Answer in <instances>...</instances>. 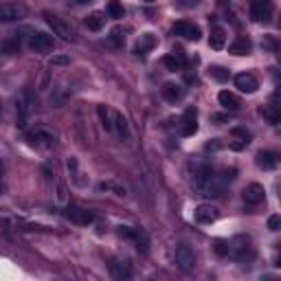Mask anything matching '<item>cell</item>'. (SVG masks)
Masks as SVG:
<instances>
[{
  "instance_id": "obj_1",
  "label": "cell",
  "mask_w": 281,
  "mask_h": 281,
  "mask_svg": "<svg viewBox=\"0 0 281 281\" xmlns=\"http://www.w3.org/2000/svg\"><path fill=\"white\" fill-rule=\"evenodd\" d=\"M233 176H228V171L224 173H218L213 169H209V167H204L196 173V178H193V187H196L198 196L202 198H218L222 196V191L226 189V182L231 180Z\"/></svg>"
},
{
  "instance_id": "obj_2",
  "label": "cell",
  "mask_w": 281,
  "mask_h": 281,
  "mask_svg": "<svg viewBox=\"0 0 281 281\" xmlns=\"http://www.w3.org/2000/svg\"><path fill=\"white\" fill-rule=\"evenodd\" d=\"M233 259H237V262H248V259L255 257V250L250 246V239L244 237V235H239V237H235L228 242V253Z\"/></svg>"
},
{
  "instance_id": "obj_3",
  "label": "cell",
  "mask_w": 281,
  "mask_h": 281,
  "mask_svg": "<svg viewBox=\"0 0 281 281\" xmlns=\"http://www.w3.org/2000/svg\"><path fill=\"white\" fill-rule=\"evenodd\" d=\"M29 13L27 4L22 2H2L0 4V22H18L24 20Z\"/></svg>"
},
{
  "instance_id": "obj_4",
  "label": "cell",
  "mask_w": 281,
  "mask_h": 281,
  "mask_svg": "<svg viewBox=\"0 0 281 281\" xmlns=\"http://www.w3.org/2000/svg\"><path fill=\"white\" fill-rule=\"evenodd\" d=\"M173 264L180 270H191L196 266V253H193V248L187 246V244H178L176 250H173Z\"/></svg>"
},
{
  "instance_id": "obj_5",
  "label": "cell",
  "mask_w": 281,
  "mask_h": 281,
  "mask_svg": "<svg viewBox=\"0 0 281 281\" xmlns=\"http://www.w3.org/2000/svg\"><path fill=\"white\" fill-rule=\"evenodd\" d=\"M33 106H35V99L31 95V90H22V95L18 97L16 101V110H18V121H20V127H24V123H27V119L31 116L33 112Z\"/></svg>"
},
{
  "instance_id": "obj_6",
  "label": "cell",
  "mask_w": 281,
  "mask_h": 281,
  "mask_svg": "<svg viewBox=\"0 0 281 281\" xmlns=\"http://www.w3.org/2000/svg\"><path fill=\"white\" fill-rule=\"evenodd\" d=\"M119 235H121V237L132 239V242L136 244V248L143 250V253H147V248H150V237H147V233H145V231H141V228L119 226Z\"/></svg>"
},
{
  "instance_id": "obj_7",
  "label": "cell",
  "mask_w": 281,
  "mask_h": 281,
  "mask_svg": "<svg viewBox=\"0 0 281 281\" xmlns=\"http://www.w3.org/2000/svg\"><path fill=\"white\" fill-rule=\"evenodd\" d=\"M273 0H250V18L255 22H266L273 16Z\"/></svg>"
},
{
  "instance_id": "obj_8",
  "label": "cell",
  "mask_w": 281,
  "mask_h": 281,
  "mask_svg": "<svg viewBox=\"0 0 281 281\" xmlns=\"http://www.w3.org/2000/svg\"><path fill=\"white\" fill-rule=\"evenodd\" d=\"M29 47H31L35 53H49V51H53V47H55V40H53V35H49L44 31H33L31 38H29Z\"/></svg>"
},
{
  "instance_id": "obj_9",
  "label": "cell",
  "mask_w": 281,
  "mask_h": 281,
  "mask_svg": "<svg viewBox=\"0 0 281 281\" xmlns=\"http://www.w3.org/2000/svg\"><path fill=\"white\" fill-rule=\"evenodd\" d=\"M44 18H47L49 27L53 29L55 35H59L62 40H75V31H73V27H70L68 22H64L62 18L53 16V13H44Z\"/></svg>"
},
{
  "instance_id": "obj_10",
  "label": "cell",
  "mask_w": 281,
  "mask_h": 281,
  "mask_svg": "<svg viewBox=\"0 0 281 281\" xmlns=\"http://www.w3.org/2000/svg\"><path fill=\"white\" fill-rule=\"evenodd\" d=\"M198 132V110L187 108L180 119V134L182 136H193Z\"/></svg>"
},
{
  "instance_id": "obj_11",
  "label": "cell",
  "mask_w": 281,
  "mask_h": 281,
  "mask_svg": "<svg viewBox=\"0 0 281 281\" xmlns=\"http://www.w3.org/2000/svg\"><path fill=\"white\" fill-rule=\"evenodd\" d=\"M173 35H180V38H185V40H200V27H196V24H191V22H176L173 24Z\"/></svg>"
},
{
  "instance_id": "obj_12",
  "label": "cell",
  "mask_w": 281,
  "mask_h": 281,
  "mask_svg": "<svg viewBox=\"0 0 281 281\" xmlns=\"http://www.w3.org/2000/svg\"><path fill=\"white\" fill-rule=\"evenodd\" d=\"M64 216L75 224H90L95 220V216L88 211V209H81V207H68L64 211Z\"/></svg>"
},
{
  "instance_id": "obj_13",
  "label": "cell",
  "mask_w": 281,
  "mask_h": 281,
  "mask_svg": "<svg viewBox=\"0 0 281 281\" xmlns=\"http://www.w3.org/2000/svg\"><path fill=\"white\" fill-rule=\"evenodd\" d=\"M235 86H237L242 93H255V90L259 88V81L255 75H250V73H239V75H235Z\"/></svg>"
},
{
  "instance_id": "obj_14",
  "label": "cell",
  "mask_w": 281,
  "mask_h": 281,
  "mask_svg": "<svg viewBox=\"0 0 281 281\" xmlns=\"http://www.w3.org/2000/svg\"><path fill=\"white\" fill-rule=\"evenodd\" d=\"M266 198V191L262 185H257V182H253V185H248L244 189V202L250 204V207H255V204H262Z\"/></svg>"
},
{
  "instance_id": "obj_15",
  "label": "cell",
  "mask_w": 281,
  "mask_h": 281,
  "mask_svg": "<svg viewBox=\"0 0 281 281\" xmlns=\"http://www.w3.org/2000/svg\"><path fill=\"white\" fill-rule=\"evenodd\" d=\"M163 64L167 66V70H182L187 64V57H185V53H182V49H173L169 55H165Z\"/></svg>"
},
{
  "instance_id": "obj_16",
  "label": "cell",
  "mask_w": 281,
  "mask_h": 281,
  "mask_svg": "<svg viewBox=\"0 0 281 281\" xmlns=\"http://www.w3.org/2000/svg\"><path fill=\"white\" fill-rule=\"evenodd\" d=\"M27 141L31 143L33 147H51L55 143L53 134H49L47 130H35V132H29L27 134Z\"/></svg>"
},
{
  "instance_id": "obj_17",
  "label": "cell",
  "mask_w": 281,
  "mask_h": 281,
  "mask_svg": "<svg viewBox=\"0 0 281 281\" xmlns=\"http://www.w3.org/2000/svg\"><path fill=\"white\" fill-rule=\"evenodd\" d=\"M218 216H220V211L216 207H211V204H200V207L196 209V220H198V222H202V224L216 222Z\"/></svg>"
},
{
  "instance_id": "obj_18",
  "label": "cell",
  "mask_w": 281,
  "mask_h": 281,
  "mask_svg": "<svg viewBox=\"0 0 281 281\" xmlns=\"http://www.w3.org/2000/svg\"><path fill=\"white\" fill-rule=\"evenodd\" d=\"M114 130L121 139H127V136H130V125H127V119L121 112H114V116H112V132Z\"/></svg>"
},
{
  "instance_id": "obj_19",
  "label": "cell",
  "mask_w": 281,
  "mask_h": 281,
  "mask_svg": "<svg viewBox=\"0 0 281 281\" xmlns=\"http://www.w3.org/2000/svg\"><path fill=\"white\" fill-rule=\"evenodd\" d=\"M161 93H163V97H165L167 101L176 104V101H180V99H182L185 90H182V86H178V84H165V86H163Z\"/></svg>"
},
{
  "instance_id": "obj_20",
  "label": "cell",
  "mask_w": 281,
  "mask_h": 281,
  "mask_svg": "<svg viewBox=\"0 0 281 281\" xmlns=\"http://www.w3.org/2000/svg\"><path fill=\"white\" fill-rule=\"evenodd\" d=\"M224 44H226V31H224L222 27H216V29H211V38H209V47L211 49H224Z\"/></svg>"
},
{
  "instance_id": "obj_21",
  "label": "cell",
  "mask_w": 281,
  "mask_h": 281,
  "mask_svg": "<svg viewBox=\"0 0 281 281\" xmlns=\"http://www.w3.org/2000/svg\"><path fill=\"white\" fill-rule=\"evenodd\" d=\"M218 101H220V106H224L226 110H239V99L233 93H228V90H222V93L218 95Z\"/></svg>"
},
{
  "instance_id": "obj_22",
  "label": "cell",
  "mask_w": 281,
  "mask_h": 281,
  "mask_svg": "<svg viewBox=\"0 0 281 281\" xmlns=\"http://www.w3.org/2000/svg\"><path fill=\"white\" fill-rule=\"evenodd\" d=\"M250 49H253V44H250L248 38H237L231 47H228V51H231L233 55H248Z\"/></svg>"
},
{
  "instance_id": "obj_23",
  "label": "cell",
  "mask_w": 281,
  "mask_h": 281,
  "mask_svg": "<svg viewBox=\"0 0 281 281\" xmlns=\"http://www.w3.org/2000/svg\"><path fill=\"white\" fill-rule=\"evenodd\" d=\"M257 165L262 167V169H275V167H277V156H275L273 152H259Z\"/></svg>"
},
{
  "instance_id": "obj_24",
  "label": "cell",
  "mask_w": 281,
  "mask_h": 281,
  "mask_svg": "<svg viewBox=\"0 0 281 281\" xmlns=\"http://www.w3.org/2000/svg\"><path fill=\"white\" fill-rule=\"evenodd\" d=\"M110 275H112L114 279H119V281H123V279H130V277H132L130 268H127L125 264H121V262H112V264H110Z\"/></svg>"
},
{
  "instance_id": "obj_25",
  "label": "cell",
  "mask_w": 281,
  "mask_h": 281,
  "mask_svg": "<svg viewBox=\"0 0 281 281\" xmlns=\"http://www.w3.org/2000/svg\"><path fill=\"white\" fill-rule=\"evenodd\" d=\"M104 24H106V16L101 11H95V13H90V16L86 18V27H88L90 31H101Z\"/></svg>"
},
{
  "instance_id": "obj_26",
  "label": "cell",
  "mask_w": 281,
  "mask_h": 281,
  "mask_svg": "<svg viewBox=\"0 0 281 281\" xmlns=\"http://www.w3.org/2000/svg\"><path fill=\"white\" fill-rule=\"evenodd\" d=\"M97 114H99L104 130L106 132H112V116H114V112H112L108 106H99V108H97Z\"/></svg>"
},
{
  "instance_id": "obj_27",
  "label": "cell",
  "mask_w": 281,
  "mask_h": 281,
  "mask_svg": "<svg viewBox=\"0 0 281 281\" xmlns=\"http://www.w3.org/2000/svg\"><path fill=\"white\" fill-rule=\"evenodd\" d=\"M154 44H156V38H154V35H152V33H145V35H141L136 51H139V53H147L150 49H154Z\"/></svg>"
},
{
  "instance_id": "obj_28",
  "label": "cell",
  "mask_w": 281,
  "mask_h": 281,
  "mask_svg": "<svg viewBox=\"0 0 281 281\" xmlns=\"http://www.w3.org/2000/svg\"><path fill=\"white\" fill-rule=\"evenodd\" d=\"M209 73H211V77L218 79V81H226L228 79V70L222 68V66H211V68H209Z\"/></svg>"
},
{
  "instance_id": "obj_29",
  "label": "cell",
  "mask_w": 281,
  "mask_h": 281,
  "mask_svg": "<svg viewBox=\"0 0 281 281\" xmlns=\"http://www.w3.org/2000/svg\"><path fill=\"white\" fill-rule=\"evenodd\" d=\"M110 42L114 44V47H123V44H125V35H123V31H121L119 27L112 29V33H110Z\"/></svg>"
},
{
  "instance_id": "obj_30",
  "label": "cell",
  "mask_w": 281,
  "mask_h": 281,
  "mask_svg": "<svg viewBox=\"0 0 281 281\" xmlns=\"http://www.w3.org/2000/svg\"><path fill=\"white\" fill-rule=\"evenodd\" d=\"M4 51H7V53H11V55L20 51V38H18V33H13V38L4 42Z\"/></svg>"
},
{
  "instance_id": "obj_31",
  "label": "cell",
  "mask_w": 281,
  "mask_h": 281,
  "mask_svg": "<svg viewBox=\"0 0 281 281\" xmlns=\"http://www.w3.org/2000/svg\"><path fill=\"white\" fill-rule=\"evenodd\" d=\"M108 13L112 18H123V7H121L116 0H112V2L108 4Z\"/></svg>"
},
{
  "instance_id": "obj_32",
  "label": "cell",
  "mask_w": 281,
  "mask_h": 281,
  "mask_svg": "<svg viewBox=\"0 0 281 281\" xmlns=\"http://www.w3.org/2000/svg\"><path fill=\"white\" fill-rule=\"evenodd\" d=\"M262 114L270 121V123H279V119H281L279 112H273V110H268V108H262Z\"/></svg>"
},
{
  "instance_id": "obj_33",
  "label": "cell",
  "mask_w": 281,
  "mask_h": 281,
  "mask_svg": "<svg viewBox=\"0 0 281 281\" xmlns=\"http://www.w3.org/2000/svg\"><path fill=\"white\" fill-rule=\"evenodd\" d=\"M70 59L66 57V55H57V57H51V62H49V66H66Z\"/></svg>"
},
{
  "instance_id": "obj_34",
  "label": "cell",
  "mask_w": 281,
  "mask_h": 281,
  "mask_svg": "<svg viewBox=\"0 0 281 281\" xmlns=\"http://www.w3.org/2000/svg\"><path fill=\"white\" fill-rule=\"evenodd\" d=\"M279 226H281V218L279 216H270L268 218V228L270 231H279Z\"/></svg>"
},
{
  "instance_id": "obj_35",
  "label": "cell",
  "mask_w": 281,
  "mask_h": 281,
  "mask_svg": "<svg viewBox=\"0 0 281 281\" xmlns=\"http://www.w3.org/2000/svg\"><path fill=\"white\" fill-rule=\"evenodd\" d=\"M233 134H235V136H242V139L246 141V143H248V139H250V132H248V130H244V127H235Z\"/></svg>"
},
{
  "instance_id": "obj_36",
  "label": "cell",
  "mask_w": 281,
  "mask_h": 281,
  "mask_svg": "<svg viewBox=\"0 0 281 281\" xmlns=\"http://www.w3.org/2000/svg\"><path fill=\"white\" fill-rule=\"evenodd\" d=\"M216 250L220 255H226L228 253V244H224V242H216Z\"/></svg>"
},
{
  "instance_id": "obj_37",
  "label": "cell",
  "mask_w": 281,
  "mask_h": 281,
  "mask_svg": "<svg viewBox=\"0 0 281 281\" xmlns=\"http://www.w3.org/2000/svg\"><path fill=\"white\" fill-rule=\"evenodd\" d=\"M213 121H226V114H213Z\"/></svg>"
},
{
  "instance_id": "obj_38",
  "label": "cell",
  "mask_w": 281,
  "mask_h": 281,
  "mask_svg": "<svg viewBox=\"0 0 281 281\" xmlns=\"http://www.w3.org/2000/svg\"><path fill=\"white\" fill-rule=\"evenodd\" d=\"M77 4H88V2H93V0H75Z\"/></svg>"
},
{
  "instance_id": "obj_39",
  "label": "cell",
  "mask_w": 281,
  "mask_h": 281,
  "mask_svg": "<svg viewBox=\"0 0 281 281\" xmlns=\"http://www.w3.org/2000/svg\"><path fill=\"white\" fill-rule=\"evenodd\" d=\"M0 116H2V104H0Z\"/></svg>"
},
{
  "instance_id": "obj_40",
  "label": "cell",
  "mask_w": 281,
  "mask_h": 281,
  "mask_svg": "<svg viewBox=\"0 0 281 281\" xmlns=\"http://www.w3.org/2000/svg\"><path fill=\"white\" fill-rule=\"evenodd\" d=\"M0 176H2V165H0Z\"/></svg>"
},
{
  "instance_id": "obj_41",
  "label": "cell",
  "mask_w": 281,
  "mask_h": 281,
  "mask_svg": "<svg viewBox=\"0 0 281 281\" xmlns=\"http://www.w3.org/2000/svg\"><path fill=\"white\" fill-rule=\"evenodd\" d=\"M147 2H154V0H147Z\"/></svg>"
}]
</instances>
